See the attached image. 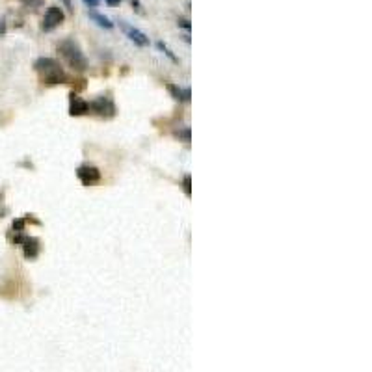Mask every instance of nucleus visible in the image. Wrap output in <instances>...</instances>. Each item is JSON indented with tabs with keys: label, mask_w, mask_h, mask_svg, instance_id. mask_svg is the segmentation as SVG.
Listing matches in <instances>:
<instances>
[{
	"label": "nucleus",
	"mask_w": 372,
	"mask_h": 372,
	"mask_svg": "<svg viewBox=\"0 0 372 372\" xmlns=\"http://www.w3.org/2000/svg\"><path fill=\"white\" fill-rule=\"evenodd\" d=\"M34 67L35 71L41 75V80H43L45 84H50V86H52V84H62L67 80L62 65L52 58H40L35 62Z\"/></svg>",
	"instance_id": "f257e3e1"
},
{
	"label": "nucleus",
	"mask_w": 372,
	"mask_h": 372,
	"mask_svg": "<svg viewBox=\"0 0 372 372\" xmlns=\"http://www.w3.org/2000/svg\"><path fill=\"white\" fill-rule=\"evenodd\" d=\"M58 52L65 58V62L69 64V67H73L75 71H84L88 67V62H86V56L80 50L79 43L75 40H64L58 45Z\"/></svg>",
	"instance_id": "f03ea898"
},
{
	"label": "nucleus",
	"mask_w": 372,
	"mask_h": 372,
	"mask_svg": "<svg viewBox=\"0 0 372 372\" xmlns=\"http://www.w3.org/2000/svg\"><path fill=\"white\" fill-rule=\"evenodd\" d=\"M88 15H89V19L93 21V23H97L101 28H106V30H110V28H114V23L108 17H104V15H101V13H97V11H93V10H89L88 11Z\"/></svg>",
	"instance_id": "9d476101"
},
{
	"label": "nucleus",
	"mask_w": 372,
	"mask_h": 372,
	"mask_svg": "<svg viewBox=\"0 0 372 372\" xmlns=\"http://www.w3.org/2000/svg\"><path fill=\"white\" fill-rule=\"evenodd\" d=\"M77 177H79L84 186H91L101 181V172L95 166H80L77 170Z\"/></svg>",
	"instance_id": "39448f33"
},
{
	"label": "nucleus",
	"mask_w": 372,
	"mask_h": 372,
	"mask_svg": "<svg viewBox=\"0 0 372 372\" xmlns=\"http://www.w3.org/2000/svg\"><path fill=\"white\" fill-rule=\"evenodd\" d=\"M21 244H23V251H25L26 259H35L38 257V253H40V242H38V238H34V236H23Z\"/></svg>",
	"instance_id": "0eeeda50"
},
{
	"label": "nucleus",
	"mask_w": 372,
	"mask_h": 372,
	"mask_svg": "<svg viewBox=\"0 0 372 372\" xmlns=\"http://www.w3.org/2000/svg\"><path fill=\"white\" fill-rule=\"evenodd\" d=\"M106 2H108L110 6H118L119 2H121V0H106Z\"/></svg>",
	"instance_id": "dca6fc26"
},
{
	"label": "nucleus",
	"mask_w": 372,
	"mask_h": 372,
	"mask_svg": "<svg viewBox=\"0 0 372 372\" xmlns=\"http://www.w3.org/2000/svg\"><path fill=\"white\" fill-rule=\"evenodd\" d=\"M64 19H65L64 11L60 10L58 6H50L49 10H47V13H45L43 26H41V28H43L45 32H50V30H54L56 26L62 25V23H64Z\"/></svg>",
	"instance_id": "7ed1b4c3"
},
{
	"label": "nucleus",
	"mask_w": 372,
	"mask_h": 372,
	"mask_svg": "<svg viewBox=\"0 0 372 372\" xmlns=\"http://www.w3.org/2000/svg\"><path fill=\"white\" fill-rule=\"evenodd\" d=\"M89 110H93L95 114L103 116V118H112L116 114V106L108 97H99L93 103H89Z\"/></svg>",
	"instance_id": "20e7f679"
},
{
	"label": "nucleus",
	"mask_w": 372,
	"mask_h": 372,
	"mask_svg": "<svg viewBox=\"0 0 372 372\" xmlns=\"http://www.w3.org/2000/svg\"><path fill=\"white\" fill-rule=\"evenodd\" d=\"M168 89H170V93H172L177 101H181V103L190 101V89L188 88H179L175 84H168Z\"/></svg>",
	"instance_id": "1a4fd4ad"
},
{
	"label": "nucleus",
	"mask_w": 372,
	"mask_h": 372,
	"mask_svg": "<svg viewBox=\"0 0 372 372\" xmlns=\"http://www.w3.org/2000/svg\"><path fill=\"white\" fill-rule=\"evenodd\" d=\"M181 26H184L186 30H190V25H188V21H181Z\"/></svg>",
	"instance_id": "f3484780"
},
{
	"label": "nucleus",
	"mask_w": 372,
	"mask_h": 372,
	"mask_svg": "<svg viewBox=\"0 0 372 372\" xmlns=\"http://www.w3.org/2000/svg\"><path fill=\"white\" fill-rule=\"evenodd\" d=\"M175 136L179 140H184V142H190V127H182L179 131H175Z\"/></svg>",
	"instance_id": "f8f14e48"
},
{
	"label": "nucleus",
	"mask_w": 372,
	"mask_h": 372,
	"mask_svg": "<svg viewBox=\"0 0 372 372\" xmlns=\"http://www.w3.org/2000/svg\"><path fill=\"white\" fill-rule=\"evenodd\" d=\"M190 175H184V179H182V186H184V194L186 196H192V186H190Z\"/></svg>",
	"instance_id": "ddd939ff"
},
{
	"label": "nucleus",
	"mask_w": 372,
	"mask_h": 372,
	"mask_svg": "<svg viewBox=\"0 0 372 372\" xmlns=\"http://www.w3.org/2000/svg\"><path fill=\"white\" fill-rule=\"evenodd\" d=\"M62 2H64V6L67 10H73V8H71V0H62Z\"/></svg>",
	"instance_id": "2eb2a0df"
},
{
	"label": "nucleus",
	"mask_w": 372,
	"mask_h": 372,
	"mask_svg": "<svg viewBox=\"0 0 372 372\" xmlns=\"http://www.w3.org/2000/svg\"><path fill=\"white\" fill-rule=\"evenodd\" d=\"M89 112V103L84 101V99L77 97V95H71V104H69V114L71 116H84V114Z\"/></svg>",
	"instance_id": "6e6552de"
},
{
	"label": "nucleus",
	"mask_w": 372,
	"mask_h": 372,
	"mask_svg": "<svg viewBox=\"0 0 372 372\" xmlns=\"http://www.w3.org/2000/svg\"><path fill=\"white\" fill-rule=\"evenodd\" d=\"M84 4L89 6V8H97V6H99V0H84Z\"/></svg>",
	"instance_id": "4468645a"
},
{
	"label": "nucleus",
	"mask_w": 372,
	"mask_h": 372,
	"mask_svg": "<svg viewBox=\"0 0 372 372\" xmlns=\"http://www.w3.org/2000/svg\"><path fill=\"white\" fill-rule=\"evenodd\" d=\"M119 28L127 34V38L131 41H134L136 45H140V47H147L149 45V38H147L143 32H140L138 28H134V26H131V25H127L125 21H119Z\"/></svg>",
	"instance_id": "423d86ee"
},
{
	"label": "nucleus",
	"mask_w": 372,
	"mask_h": 372,
	"mask_svg": "<svg viewBox=\"0 0 372 372\" xmlns=\"http://www.w3.org/2000/svg\"><path fill=\"white\" fill-rule=\"evenodd\" d=\"M157 47H158V49H160V50H162V52H164V54H166V56H168V58H170V60H172V62H173V64H179V58H177V56H175V54H173V52H172V50H170V49H168V47H166V45H164V43H162V41H158V43H157Z\"/></svg>",
	"instance_id": "9b49d317"
}]
</instances>
